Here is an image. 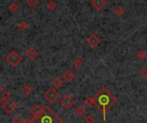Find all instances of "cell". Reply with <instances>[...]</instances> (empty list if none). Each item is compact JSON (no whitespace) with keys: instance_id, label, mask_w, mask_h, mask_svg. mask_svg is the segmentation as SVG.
Masks as SVG:
<instances>
[{"instance_id":"obj_1","label":"cell","mask_w":147,"mask_h":123,"mask_svg":"<svg viewBox=\"0 0 147 123\" xmlns=\"http://www.w3.org/2000/svg\"><path fill=\"white\" fill-rule=\"evenodd\" d=\"M93 99L95 106L101 110L103 116V121L105 122L107 119V112L117 103V97L109 91L106 87L102 86L100 91L93 97Z\"/></svg>"},{"instance_id":"obj_2","label":"cell","mask_w":147,"mask_h":123,"mask_svg":"<svg viewBox=\"0 0 147 123\" xmlns=\"http://www.w3.org/2000/svg\"><path fill=\"white\" fill-rule=\"evenodd\" d=\"M44 111L42 116L35 120H38L36 123H62V119L52 110L51 108L48 106H44L43 107Z\"/></svg>"},{"instance_id":"obj_3","label":"cell","mask_w":147,"mask_h":123,"mask_svg":"<svg viewBox=\"0 0 147 123\" xmlns=\"http://www.w3.org/2000/svg\"><path fill=\"white\" fill-rule=\"evenodd\" d=\"M22 57L16 51H12L5 57V61L13 68L17 67V66L22 62Z\"/></svg>"},{"instance_id":"obj_4","label":"cell","mask_w":147,"mask_h":123,"mask_svg":"<svg viewBox=\"0 0 147 123\" xmlns=\"http://www.w3.org/2000/svg\"><path fill=\"white\" fill-rule=\"evenodd\" d=\"M44 98L46 99V101H47L49 103H55L60 97V94L59 92L55 90V88H48L43 95Z\"/></svg>"},{"instance_id":"obj_5","label":"cell","mask_w":147,"mask_h":123,"mask_svg":"<svg viewBox=\"0 0 147 123\" xmlns=\"http://www.w3.org/2000/svg\"><path fill=\"white\" fill-rule=\"evenodd\" d=\"M2 108L4 110V112L8 115H10L12 112H14L16 108H17V104L11 99H8L6 101H4L3 103H2Z\"/></svg>"},{"instance_id":"obj_6","label":"cell","mask_w":147,"mask_h":123,"mask_svg":"<svg viewBox=\"0 0 147 123\" xmlns=\"http://www.w3.org/2000/svg\"><path fill=\"white\" fill-rule=\"evenodd\" d=\"M61 103V106L63 108H65V109L69 110V109H71L75 105L76 101H75V99L73 97H71L70 96H66V97H65L61 100V103Z\"/></svg>"},{"instance_id":"obj_7","label":"cell","mask_w":147,"mask_h":123,"mask_svg":"<svg viewBox=\"0 0 147 123\" xmlns=\"http://www.w3.org/2000/svg\"><path fill=\"white\" fill-rule=\"evenodd\" d=\"M86 42L87 44L93 49L96 48V47L100 44L101 42V40L100 38L96 34H90L87 39H86Z\"/></svg>"},{"instance_id":"obj_8","label":"cell","mask_w":147,"mask_h":123,"mask_svg":"<svg viewBox=\"0 0 147 123\" xmlns=\"http://www.w3.org/2000/svg\"><path fill=\"white\" fill-rule=\"evenodd\" d=\"M43 111H44V109H43V108H41L40 105H38V104H37V105L34 106V107L30 109L29 113H30V115L33 116V119L34 120V119H38V118H40V117L42 116Z\"/></svg>"},{"instance_id":"obj_9","label":"cell","mask_w":147,"mask_h":123,"mask_svg":"<svg viewBox=\"0 0 147 123\" xmlns=\"http://www.w3.org/2000/svg\"><path fill=\"white\" fill-rule=\"evenodd\" d=\"M91 6L97 11H101L107 4V0H92L90 3Z\"/></svg>"},{"instance_id":"obj_10","label":"cell","mask_w":147,"mask_h":123,"mask_svg":"<svg viewBox=\"0 0 147 123\" xmlns=\"http://www.w3.org/2000/svg\"><path fill=\"white\" fill-rule=\"evenodd\" d=\"M25 55L30 59V60H34L38 56H39V52L37 49H35L33 47H30L28 51L25 53Z\"/></svg>"},{"instance_id":"obj_11","label":"cell","mask_w":147,"mask_h":123,"mask_svg":"<svg viewBox=\"0 0 147 123\" xmlns=\"http://www.w3.org/2000/svg\"><path fill=\"white\" fill-rule=\"evenodd\" d=\"M76 75L75 73L71 71V70H67L64 72V74L62 75V78L66 81V82H71L75 78Z\"/></svg>"},{"instance_id":"obj_12","label":"cell","mask_w":147,"mask_h":123,"mask_svg":"<svg viewBox=\"0 0 147 123\" xmlns=\"http://www.w3.org/2000/svg\"><path fill=\"white\" fill-rule=\"evenodd\" d=\"M9 97H10L9 92L4 87H1V89H0V101L2 103H3L4 101L8 100Z\"/></svg>"},{"instance_id":"obj_13","label":"cell","mask_w":147,"mask_h":123,"mask_svg":"<svg viewBox=\"0 0 147 123\" xmlns=\"http://www.w3.org/2000/svg\"><path fill=\"white\" fill-rule=\"evenodd\" d=\"M51 84L55 88H59L63 84V80L61 78H59V77H56L51 81Z\"/></svg>"},{"instance_id":"obj_14","label":"cell","mask_w":147,"mask_h":123,"mask_svg":"<svg viewBox=\"0 0 147 123\" xmlns=\"http://www.w3.org/2000/svg\"><path fill=\"white\" fill-rule=\"evenodd\" d=\"M125 12H126L125 9H124L122 6H121V5H118V6L115 7V9H114V13H115L117 16H123V15L125 14Z\"/></svg>"},{"instance_id":"obj_15","label":"cell","mask_w":147,"mask_h":123,"mask_svg":"<svg viewBox=\"0 0 147 123\" xmlns=\"http://www.w3.org/2000/svg\"><path fill=\"white\" fill-rule=\"evenodd\" d=\"M8 8H9V10L10 12L16 13V12L19 9V5H18L16 3H11L9 4Z\"/></svg>"},{"instance_id":"obj_16","label":"cell","mask_w":147,"mask_h":123,"mask_svg":"<svg viewBox=\"0 0 147 123\" xmlns=\"http://www.w3.org/2000/svg\"><path fill=\"white\" fill-rule=\"evenodd\" d=\"M84 65V60L81 59V58H76L73 61V66L74 67H77V68H80L82 66Z\"/></svg>"},{"instance_id":"obj_17","label":"cell","mask_w":147,"mask_h":123,"mask_svg":"<svg viewBox=\"0 0 147 123\" xmlns=\"http://www.w3.org/2000/svg\"><path fill=\"white\" fill-rule=\"evenodd\" d=\"M22 93L24 95H29L31 93V91H32V89L28 84H24L22 87Z\"/></svg>"},{"instance_id":"obj_18","label":"cell","mask_w":147,"mask_h":123,"mask_svg":"<svg viewBox=\"0 0 147 123\" xmlns=\"http://www.w3.org/2000/svg\"><path fill=\"white\" fill-rule=\"evenodd\" d=\"M85 108L83 106V105H79V106H78L77 108H76V109H75V112L78 115V116H83V115H84V113H85Z\"/></svg>"},{"instance_id":"obj_19","label":"cell","mask_w":147,"mask_h":123,"mask_svg":"<svg viewBox=\"0 0 147 123\" xmlns=\"http://www.w3.org/2000/svg\"><path fill=\"white\" fill-rule=\"evenodd\" d=\"M28 23L25 22V21H21L18 25H17V28L21 30V31H25L27 28H28Z\"/></svg>"},{"instance_id":"obj_20","label":"cell","mask_w":147,"mask_h":123,"mask_svg":"<svg viewBox=\"0 0 147 123\" xmlns=\"http://www.w3.org/2000/svg\"><path fill=\"white\" fill-rule=\"evenodd\" d=\"M137 57L140 59H146L147 58V52L146 51H145V50H140V51H139L138 52V53H137Z\"/></svg>"},{"instance_id":"obj_21","label":"cell","mask_w":147,"mask_h":123,"mask_svg":"<svg viewBox=\"0 0 147 123\" xmlns=\"http://www.w3.org/2000/svg\"><path fill=\"white\" fill-rule=\"evenodd\" d=\"M26 3L30 8H34L39 3V0H26Z\"/></svg>"},{"instance_id":"obj_22","label":"cell","mask_w":147,"mask_h":123,"mask_svg":"<svg viewBox=\"0 0 147 123\" xmlns=\"http://www.w3.org/2000/svg\"><path fill=\"white\" fill-rule=\"evenodd\" d=\"M46 7H47V9L48 10H50V11H53V10L56 9V3L51 1V2H49V3H47Z\"/></svg>"},{"instance_id":"obj_23","label":"cell","mask_w":147,"mask_h":123,"mask_svg":"<svg viewBox=\"0 0 147 123\" xmlns=\"http://www.w3.org/2000/svg\"><path fill=\"white\" fill-rule=\"evenodd\" d=\"M84 103H85V104H86L88 107H91V106L95 105V103H94V99H93V97H88V98H86Z\"/></svg>"},{"instance_id":"obj_24","label":"cell","mask_w":147,"mask_h":123,"mask_svg":"<svg viewBox=\"0 0 147 123\" xmlns=\"http://www.w3.org/2000/svg\"><path fill=\"white\" fill-rule=\"evenodd\" d=\"M85 122L86 123H93L94 122V117L92 116H87L85 117Z\"/></svg>"},{"instance_id":"obj_25","label":"cell","mask_w":147,"mask_h":123,"mask_svg":"<svg viewBox=\"0 0 147 123\" xmlns=\"http://www.w3.org/2000/svg\"><path fill=\"white\" fill-rule=\"evenodd\" d=\"M141 76L143 78H145L147 81V66L143 69V71L141 72Z\"/></svg>"},{"instance_id":"obj_26","label":"cell","mask_w":147,"mask_h":123,"mask_svg":"<svg viewBox=\"0 0 147 123\" xmlns=\"http://www.w3.org/2000/svg\"><path fill=\"white\" fill-rule=\"evenodd\" d=\"M22 123H35L34 122V120L33 119H30V118H26L22 121Z\"/></svg>"},{"instance_id":"obj_27","label":"cell","mask_w":147,"mask_h":123,"mask_svg":"<svg viewBox=\"0 0 147 123\" xmlns=\"http://www.w3.org/2000/svg\"><path fill=\"white\" fill-rule=\"evenodd\" d=\"M11 123H22V121L20 118L16 117V118H15V119L11 122Z\"/></svg>"},{"instance_id":"obj_28","label":"cell","mask_w":147,"mask_h":123,"mask_svg":"<svg viewBox=\"0 0 147 123\" xmlns=\"http://www.w3.org/2000/svg\"><path fill=\"white\" fill-rule=\"evenodd\" d=\"M47 1H48V2H51L52 0H47Z\"/></svg>"},{"instance_id":"obj_29","label":"cell","mask_w":147,"mask_h":123,"mask_svg":"<svg viewBox=\"0 0 147 123\" xmlns=\"http://www.w3.org/2000/svg\"><path fill=\"white\" fill-rule=\"evenodd\" d=\"M16 1H19V0H16Z\"/></svg>"}]
</instances>
